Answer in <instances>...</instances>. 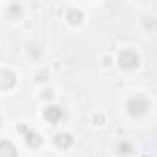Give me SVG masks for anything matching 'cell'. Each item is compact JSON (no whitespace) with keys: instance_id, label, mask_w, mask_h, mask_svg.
<instances>
[{"instance_id":"obj_6","label":"cell","mask_w":157,"mask_h":157,"mask_svg":"<svg viewBox=\"0 0 157 157\" xmlns=\"http://www.w3.org/2000/svg\"><path fill=\"white\" fill-rule=\"evenodd\" d=\"M0 157H17V148L9 141H0Z\"/></svg>"},{"instance_id":"obj_7","label":"cell","mask_w":157,"mask_h":157,"mask_svg":"<svg viewBox=\"0 0 157 157\" xmlns=\"http://www.w3.org/2000/svg\"><path fill=\"white\" fill-rule=\"evenodd\" d=\"M55 144H57L59 148H70V146L73 144V139H71L70 133H59V135L55 137Z\"/></svg>"},{"instance_id":"obj_4","label":"cell","mask_w":157,"mask_h":157,"mask_svg":"<svg viewBox=\"0 0 157 157\" xmlns=\"http://www.w3.org/2000/svg\"><path fill=\"white\" fill-rule=\"evenodd\" d=\"M44 117H46V121H49L51 124H57L60 121V117H62V110L59 106H48L44 110Z\"/></svg>"},{"instance_id":"obj_5","label":"cell","mask_w":157,"mask_h":157,"mask_svg":"<svg viewBox=\"0 0 157 157\" xmlns=\"http://www.w3.org/2000/svg\"><path fill=\"white\" fill-rule=\"evenodd\" d=\"M15 75L11 73V71H2L0 73V86L4 88V90H11L13 86H15Z\"/></svg>"},{"instance_id":"obj_1","label":"cell","mask_w":157,"mask_h":157,"mask_svg":"<svg viewBox=\"0 0 157 157\" xmlns=\"http://www.w3.org/2000/svg\"><path fill=\"white\" fill-rule=\"evenodd\" d=\"M146 110H148V102H146L144 97L137 95V97L130 99V102H128V112H130V115H133V117H141V115L146 113Z\"/></svg>"},{"instance_id":"obj_8","label":"cell","mask_w":157,"mask_h":157,"mask_svg":"<svg viewBox=\"0 0 157 157\" xmlns=\"http://www.w3.org/2000/svg\"><path fill=\"white\" fill-rule=\"evenodd\" d=\"M66 18H68V22H70V24H73V26H78V24L82 22V13H80L78 9H70Z\"/></svg>"},{"instance_id":"obj_2","label":"cell","mask_w":157,"mask_h":157,"mask_svg":"<svg viewBox=\"0 0 157 157\" xmlns=\"http://www.w3.org/2000/svg\"><path fill=\"white\" fill-rule=\"evenodd\" d=\"M119 64L126 70H133V68L139 66V55L133 49H124L119 55Z\"/></svg>"},{"instance_id":"obj_9","label":"cell","mask_w":157,"mask_h":157,"mask_svg":"<svg viewBox=\"0 0 157 157\" xmlns=\"http://www.w3.org/2000/svg\"><path fill=\"white\" fill-rule=\"evenodd\" d=\"M119 150H130V146L124 143V144H119Z\"/></svg>"},{"instance_id":"obj_3","label":"cell","mask_w":157,"mask_h":157,"mask_svg":"<svg viewBox=\"0 0 157 157\" xmlns=\"http://www.w3.org/2000/svg\"><path fill=\"white\" fill-rule=\"evenodd\" d=\"M18 132L26 135V141H28V144H29L31 148H39L40 144H42V139H40L39 133H35V132H29L26 126H18Z\"/></svg>"}]
</instances>
